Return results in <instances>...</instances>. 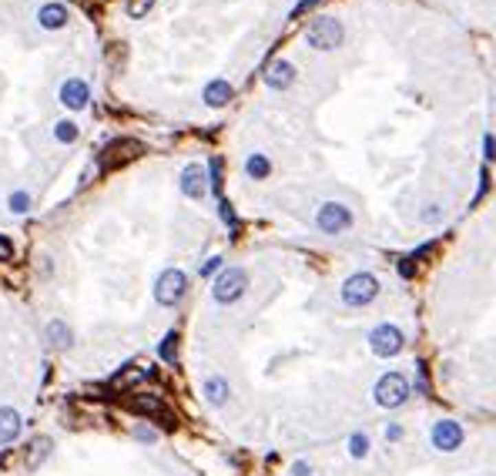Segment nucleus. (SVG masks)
<instances>
[{
	"instance_id": "nucleus-1",
	"label": "nucleus",
	"mask_w": 496,
	"mask_h": 476,
	"mask_svg": "<svg viewBox=\"0 0 496 476\" xmlns=\"http://www.w3.org/2000/svg\"><path fill=\"white\" fill-rule=\"evenodd\" d=\"M413 396V386H409V379L402 376V373H382V376L376 379V386H372V400L376 406H382V409H399V406H406V400Z\"/></svg>"
},
{
	"instance_id": "nucleus-2",
	"label": "nucleus",
	"mask_w": 496,
	"mask_h": 476,
	"mask_svg": "<svg viewBox=\"0 0 496 476\" xmlns=\"http://www.w3.org/2000/svg\"><path fill=\"white\" fill-rule=\"evenodd\" d=\"M369 349L379 359H396L399 352L406 349V332L396 326V322H379V326L369 332Z\"/></svg>"
},
{
	"instance_id": "nucleus-3",
	"label": "nucleus",
	"mask_w": 496,
	"mask_h": 476,
	"mask_svg": "<svg viewBox=\"0 0 496 476\" xmlns=\"http://www.w3.org/2000/svg\"><path fill=\"white\" fill-rule=\"evenodd\" d=\"M376 296H379V278L369 276V272H356V276H349L342 282V302L349 309H363Z\"/></svg>"
},
{
	"instance_id": "nucleus-4",
	"label": "nucleus",
	"mask_w": 496,
	"mask_h": 476,
	"mask_svg": "<svg viewBox=\"0 0 496 476\" xmlns=\"http://www.w3.org/2000/svg\"><path fill=\"white\" fill-rule=\"evenodd\" d=\"M245 289H248V272L245 269H225V272H218L215 278V285H211V296L215 302H222V305H232L245 296Z\"/></svg>"
},
{
	"instance_id": "nucleus-5",
	"label": "nucleus",
	"mask_w": 496,
	"mask_h": 476,
	"mask_svg": "<svg viewBox=\"0 0 496 476\" xmlns=\"http://www.w3.org/2000/svg\"><path fill=\"white\" fill-rule=\"evenodd\" d=\"M184 292H188V276H184L182 269H164L155 282V299L161 305H178L184 299Z\"/></svg>"
},
{
	"instance_id": "nucleus-6",
	"label": "nucleus",
	"mask_w": 496,
	"mask_h": 476,
	"mask_svg": "<svg viewBox=\"0 0 496 476\" xmlns=\"http://www.w3.org/2000/svg\"><path fill=\"white\" fill-rule=\"evenodd\" d=\"M463 439H466V433H463V426L456 420H436L429 426V443H433V450L440 453H456L463 446Z\"/></svg>"
},
{
	"instance_id": "nucleus-7",
	"label": "nucleus",
	"mask_w": 496,
	"mask_h": 476,
	"mask_svg": "<svg viewBox=\"0 0 496 476\" xmlns=\"http://www.w3.org/2000/svg\"><path fill=\"white\" fill-rule=\"evenodd\" d=\"M305 41H309L315 50H336L342 44V24L332 21V17H319V21L309 24Z\"/></svg>"
},
{
	"instance_id": "nucleus-8",
	"label": "nucleus",
	"mask_w": 496,
	"mask_h": 476,
	"mask_svg": "<svg viewBox=\"0 0 496 476\" xmlns=\"http://www.w3.org/2000/svg\"><path fill=\"white\" fill-rule=\"evenodd\" d=\"M315 225L322 228L325 235H339V231H345V228L352 225V211L342 201H325L319 208V215H315Z\"/></svg>"
},
{
	"instance_id": "nucleus-9",
	"label": "nucleus",
	"mask_w": 496,
	"mask_h": 476,
	"mask_svg": "<svg viewBox=\"0 0 496 476\" xmlns=\"http://www.w3.org/2000/svg\"><path fill=\"white\" fill-rule=\"evenodd\" d=\"M128 409H131V413H138V416H151V420H164L168 426H175V420L168 416V409H164V402H161V396H131V400H128Z\"/></svg>"
},
{
	"instance_id": "nucleus-10",
	"label": "nucleus",
	"mask_w": 496,
	"mask_h": 476,
	"mask_svg": "<svg viewBox=\"0 0 496 476\" xmlns=\"http://www.w3.org/2000/svg\"><path fill=\"white\" fill-rule=\"evenodd\" d=\"M182 192L188 198H205L208 195V175L202 165H188L182 172Z\"/></svg>"
},
{
	"instance_id": "nucleus-11",
	"label": "nucleus",
	"mask_w": 496,
	"mask_h": 476,
	"mask_svg": "<svg viewBox=\"0 0 496 476\" xmlns=\"http://www.w3.org/2000/svg\"><path fill=\"white\" fill-rule=\"evenodd\" d=\"M61 101L71 107V111H80V107H87V101H91V87L78 81V77H71L64 87H61Z\"/></svg>"
},
{
	"instance_id": "nucleus-12",
	"label": "nucleus",
	"mask_w": 496,
	"mask_h": 476,
	"mask_svg": "<svg viewBox=\"0 0 496 476\" xmlns=\"http://www.w3.org/2000/svg\"><path fill=\"white\" fill-rule=\"evenodd\" d=\"M21 413L17 409H10V406H0V446H7V443H14L17 436H21Z\"/></svg>"
},
{
	"instance_id": "nucleus-13",
	"label": "nucleus",
	"mask_w": 496,
	"mask_h": 476,
	"mask_svg": "<svg viewBox=\"0 0 496 476\" xmlns=\"http://www.w3.org/2000/svg\"><path fill=\"white\" fill-rule=\"evenodd\" d=\"M295 81V68L288 64V61H272L268 68H265V84L268 87H275V91H282Z\"/></svg>"
},
{
	"instance_id": "nucleus-14",
	"label": "nucleus",
	"mask_w": 496,
	"mask_h": 476,
	"mask_svg": "<svg viewBox=\"0 0 496 476\" xmlns=\"http://www.w3.org/2000/svg\"><path fill=\"white\" fill-rule=\"evenodd\" d=\"M228 396H232V389H228V379L225 376H208L205 379V400H208L211 406H225Z\"/></svg>"
},
{
	"instance_id": "nucleus-15",
	"label": "nucleus",
	"mask_w": 496,
	"mask_h": 476,
	"mask_svg": "<svg viewBox=\"0 0 496 476\" xmlns=\"http://www.w3.org/2000/svg\"><path fill=\"white\" fill-rule=\"evenodd\" d=\"M232 101V84L228 81H208L205 84V104H211V107H225Z\"/></svg>"
},
{
	"instance_id": "nucleus-16",
	"label": "nucleus",
	"mask_w": 496,
	"mask_h": 476,
	"mask_svg": "<svg viewBox=\"0 0 496 476\" xmlns=\"http://www.w3.org/2000/svg\"><path fill=\"white\" fill-rule=\"evenodd\" d=\"M67 24V10L61 7V3H47V7H41V27L44 30H57V27Z\"/></svg>"
},
{
	"instance_id": "nucleus-17",
	"label": "nucleus",
	"mask_w": 496,
	"mask_h": 476,
	"mask_svg": "<svg viewBox=\"0 0 496 476\" xmlns=\"http://www.w3.org/2000/svg\"><path fill=\"white\" fill-rule=\"evenodd\" d=\"M47 339H51V346H57V349H67V346L74 342V335H71L67 322H61V319L47 322Z\"/></svg>"
},
{
	"instance_id": "nucleus-18",
	"label": "nucleus",
	"mask_w": 496,
	"mask_h": 476,
	"mask_svg": "<svg viewBox=\"0 0 496 476\" xmlns=\"http://www.w3.org/2000/svg\"><path fill=\"white\" fill-rule=\"evenodd\" d=\"M47 453H51V439H34V446H30V456H24V466L27 470H37L44 459H47Z\"/></svg>"
},
{
	"instance_id": "nucleus-19",
	"label": "nucleus",
	"mask_w": 496,
	"mask_h": 476,
	"mask_svg": "<svg viewBox=\"0 0 496 476\" xmlns=\"http://www.w3.org/2000/svg\"><path fill=\"white\" fill-rule=\"evenodd\" d=\"M158 355H161L168 366H175V362H178V332H168V335L161 339V346H158Z\"/></svg>"
},
{
	"instance_id": "nucleus-20",
	"label": "nucleus",
	"mask_w": 496,
	"mask_h": 476,
	"mask_svg": "<svg viewBox=\"0 0 496 476\" xmlns=\"http://www.w3.org/2000/svg\"><path fill=\"white\" fill-rule=\"evenodd\" d=\"M268 172H272V165H268L265 154H252V158L245 161V175L255 178V181H259V178H268Z\"/></svg>"
},
{
	"instance_id": "nucleus-21",
	"label": "nucleus",
	"mask_w": 496,
	"mask_h": 476,
	"mask_svg": "<svg viewBox=\"0 0 496 476\" xmlns=\"http://www.w3.org/2000/svg\"><path fill=\"white\" fill-rule=\"evenodd\" d=\"M349 456H352V459H366L369 456V436L366 433H352V436H349Z\"/></svg>"
},
{
	"instance_id": "nucleus-22",
	"label": "nucleus",
	"mask_w": 496,
	"mask_h": 476,
	"mask_svg": "<svg viewBox=\"0 0 496 476\" xmlns=\"http://www.w3.org/2000/svg\"><path fill=\"white\" fill-rule=\"evenodd\" d=\"M54 138L64 141V145L78 141V125H74V121H57V125H54Z\"/></svg>"
},
{
	"instance_id": "nucleus-23",
	"label": "nucleus",
	"mask_w": 496,
	"mask_h": 476,
	"mask_svg": "<svg viewBox=\"0 0 496 476\" xmlns=\"http://www.w3.org/2000/svg\"><path fill=\"white\" fill-rule=\"evenodd\" d=\"M27 208H30V195H27V192H14V195H10V211L24 215Z\"/></svg>"
},
{
	"instance_id": "nucleus-24",
	"label": "nucleus",
	"mask_w": 496,
	"mask_h": 476,
	"mask_svg": "<svg viewBox=\"0 0 496 476\" xmlns=\"http://www.w3.org/2000/svg\"><path fill=\"white\" fill-rule=\"evenodd\" d=\"M416 393L429 396V379H426V366H422V362L416 366Z\"/></svg>"
},
{
	"instance_id": "nucleus-25",
	"label": "nucleus",
	"mask_w": 496,
	"mask_h": 476,
	"mask_svg": "<svg viewBox=\"0 0 496 476\" xmlns=\"http://www.w3.org/2000/svg\"><path fill=\"white\" fill-rule=\"evenodd\" d=\"M402 436H406V429L399 426V423H389V426H386V443H399Z\"/></svg>"
},
{
	"instance_id": "nucleus-26",
	"label": "nucleus",
	"mask_w": 496,
	"mask_h": 476,
	"mask_svg": "<svg viewBox=\"0 0 496 476\" xmlns=\"http://www.w3.org/2000/svg\"><path fill=\"white\" fill-rule=\"evenodd\" d=\"M10 258H14V245L7 235H0V262H10Z\"/></svg>"
},
{
	"instance_id": "nucleus-27",
	"label": "nucleus",
	"mask_w": 496,
	"mask_h": 476,
	"mask_svg": "<svg viewBox=\"0 0 496 476\" xmlns=\"http://www.w3.org/2000/svg\"><path fill=\"white\" fill-rule=\"evenodd\" d=\"M134 439H141V443H155L158 433H155V429H148V426H138V429H134Z\"/></svg>"
},
{
	"instance_id": "nucleus-28",
	"label": "nucleus",
	"mask_w": 496,
	"mask_h": 476,
	"mask_svg": "<svg viewBox=\"0 0 496 476\" xmlns=\"http://www.w3.org/2000/svg\"><path fill=\"white\" fill-rule=\"evenodd\" d=\"M151 3H155V0H134V3H131V17H144Z\"/></svg>"
},
{
	"instance_id": "nucleus-29",
	"label": "nucleus",
	"mask_w": 496,
	"mask_h": 476,
	"mask_svg": "<svg viewBox=\"0 0 496 476\" xmlns=\"http://www.w3.org/2000/svg\"><path fill=\"white\" fill-rule=\"evenodd\" d=\"M292 476H312L309 459H295V463H292Z\"/></svg>"
},
{
	"instance_id": "nucleus-30",
	"label": "nucleus",
	"mask_w": 496,
	"mask_h": 476,
	"mask_svg": "<svg viewBox=\"0 0 496 476\" xmlns=\"http://www.w3.org/2000/svg\"><path fill=\"white\" fill-rule=\"evenodd\" d=\"M443 218V208L440 205H429L426 211H422V222H440Z\"/></svg>"
},
{
	"instance_id": "nucleus-31",
	"label": "nucleus",
	"mask_w": 496,
	"mask_h": 476,
	"mask_svg": "<svg viewBox=\"0 0 496 476\" xmlns=\"http://www.w3.org/2000/svg\"><path fill=\"white\" fill-rule=\"evenodd\" d=\"M218 269H222V258L215 255V258H208V262H205V265H202L198 272H202V276H211V272H218Z\"/></svg>"
},
{
	"instance_id": "nucleus-32",
	"label": "nucleus",
	"mask_w": 496,
	"mask_h": 476,
	"mask_svg": "<svg viewBox=\"0 0 496 476\" xmlns=\"http://www.w3.org/2000/svg\"><path fill=\"white\" fill-rule=\"evenodd\" d=\"M483 151H486V158H496V141H493V134H486V138H483Z\"/></svg>"
},
{
	"instance_id": "nucleus-33",
	"label": "nucleus",
	"mask_w": 496,
	"mask_h": 476,
	"mask_svg": "<svg viewBox=\"0 0 496 476\" xmlns=\"http://www.w3.org/2000/svg\"><path fill=\"white\" fill-rule=\"evenodd\" d=\"M399 272H402L406 278L413 276V258H402V262H399Z\"/></svg>"
}]
</instances>
